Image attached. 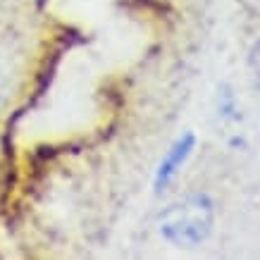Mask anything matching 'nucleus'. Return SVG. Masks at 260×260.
Masks as SVG:
<instances>
[{"instance_id":"f257e3e1","label":"nucleus","mask_w":260,"mask_h":260,"mask_svg":"<svg viewBox=\"0 0 260 260\" xmlns=\"http://www.w3.org/2000/svg\"><path fill=\"white\" fill-rule=\"evenodd\" d=\"M160 237L181 248H193L210 237L215 224V201L208 193H191L167 205L158 215Z\"/></svg>"},{"instance_id":"20e7f679","label":"nucleus","mask_w":260,"mask_h":260,"mask_svg":"<svg viewBox=\"0 0 260 260\" xmlns=\"http://www.w3.org/2000/svg\"><path fill=\"white\" fill-rule=\"evenodd\" d=\"M248 67H251V77L255 88L260 91V39L251 46V53H248Z\"/></svg>"},{"instance_id":"f03ea898","label":"nucleus","mask_w":260,"mask_h":260,"mask_svg":"<svg viewBox=\"0 0 260 260\" xmlns=\"http://www.w3.org/2000/svg\"><path fill=\"white\" fill-rule=\"evenodd\" d=\"M193 148H196V134L193 132H184L181 136L174 139V143L167 148V153L158 162V170L153 174V191L155 193H162L177 179V174L181 172V167L186 165V160L191 158Z\"/></svg>"},{"instance_id":"7ed1b4c3","label":"nucleus","mask_w":260,"mask_h":260,"mask_svg":"<svg viewBox=\"0 0 260 260\" xmlns=\"http://www.w3.org/2000/svg\"><path fill=\"white\" fill-rule=\"evenodd\" d=\"M217 115L227 122H239L241 119V108L237 103V95H234V88L229 86L227 81L217 86Z\"/></svg>"}]
</instances>
